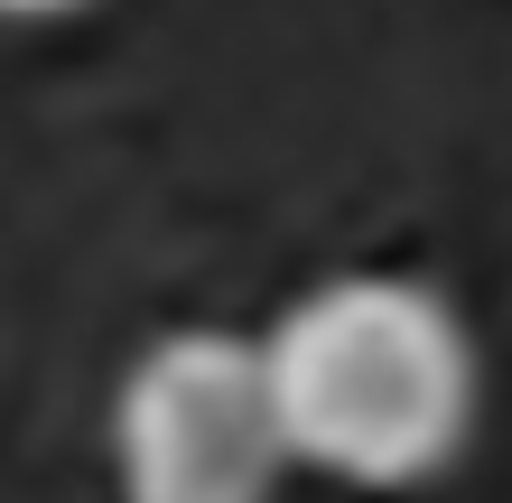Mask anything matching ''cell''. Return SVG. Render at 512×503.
Returning a JSON list of instances; mask_svg holds the SVG:
<instances>
[{
    "mask_svg": "<svg viewBox=\"0 0 512 503\" xmlns=\"http://www.w3.org/2000/svg\"><path fill=\"white\" fill-rule=\"evenodd\" d=\"M94 10V0H0V19H75Z\"/></svg>",
    "mask_w": 512,
    "mask_h": 503,
    "instance_id": "3",
    "label": "cell"
},
{
    "mask_svg": "<svg viewBox=\"0 0 512 503\" xmlns=\"http://www.w3.org/2000/svg\"><path fill=\"white\" fill-rule=\"evenodd\" d=\"M112 476L122 503H270L289 476L261 336L168 327L131 354L112 392Z\"/></svg>",
    "mask_w": 512,
    "mask_h": 503,
    "instance_id": "2",
    "label": "cell"
},
{
    "mask_svg": "<svg viewBox=\"0 0 512 503\" xmlns=\"http://www.w3.org/2000/svg\"><path fill=\"white\" fill-rule=\"evenodd\" d=\"M261 373L289 466L364 494L438 485L485 401L466 317L410 271H326L298 289L261 327Z\"/></svg>",
    "mask_w": 512,
    "mask_h": 503,
    "instance_id": "1",
    "label": "cell"
}]
</instances>
